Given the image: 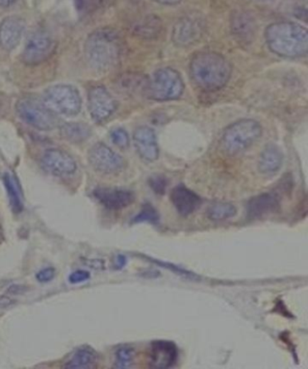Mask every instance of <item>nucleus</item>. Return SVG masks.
I'll return each instance as SVG.
<instances>
[{
	"instance_id": "nucleus-1",
	"label": "nucleus",
	"mask_w": 308,
	"mask_h": 369,
	"mask_svg": "<svg viewBox=\"0 0 308 369\" xmlns=\"http://www.w3.org/2000/svg\"><path fill=\"white\" fill-rule=\"evenodd\" d=\"M264 36L268 49L280 57L299 58L307 54V29L297 23H273L267 26Z\"/></svg>"
},
{
	"instance_id": "nucleus-2",
	"label": "nucleus",
	"mask_w": 308,
	"mask_h": 369,
	"mask_svg": "<svg viewBox=\"0 0 308 369\" xmlns=\"http://www.w3.org/2000/svg\"><path fill=\"white\" fill-rule=\"evenodd\" d=\"M192 78L199 87L217 91L230 81L231 66L224 55L214 52H201L191 60Z\"/></svg>"
},
{
	"instance_id": "nucleus-3",
	"label": "nucleus",
	"mask_w": 308,
	"mask_h": 369,
	"mask_svg": "<svg viewBox=\"0 0 308 369\" xmlns=\"http://www.w3.org/2000/svg\"><path fill=\"white\" fill-rule=\"evenodd\" d=\"M121 38L116 30L104 28L95 30L86 40L84 52L91 67L99 72L114 68L121 55Z\"/></svg>"
},
{
	"instance_id": "nucleus-4",
	"label": "nucleus",
	"mask_w": 308,
	"mask_h": 369,
	"mask_svg": "<svg viewBox=\"0 0 308 369\" xmlns=\"http://www.w3.org/2000/svg\"><path fill=\"white\" fill-rule=\"evenodd\" d=\"M263 135L260 123L253 119H243L233 123L221 136L224 151L231 155L241 154L257 142Z\"/></svg>"
},
{
	"instance_id": "nucleus-5",
	"label": "nucleus",
	"mask_w": 308,
	"mask_h": 369,
	"mask_svg": "<svg viewBox=\"0 0 308 369\" xmlns=\"http://www.w3.org/2000/svg\"><path fill=\"white\" fill-rule=\"evenodd\" d=\"M42 101L50 111L65 117H75L82 111L81 94L72 85L51 86L43 93Z\"/></svg>"
},
{
	"instance_id": "nucleus-6",
	"label": "nucleus",
	"mask_w": 308,
	"mask_h": 369,
	"mask_svg": "<svg viewBox=\"0 0 308 369\" xmlns=\"http://www.w3.org/2000/svg\"><path fill=\"white\" fill-rule=\"evenodd\" d=\"M185 83L180 73L171 67L157 70L148 79V95L155 101H175L183 95Z\"/></svg>"
},
{
	"instance_id": "nucleus-7",
	"label": "nucleus",
	"mask_w": 308,
	"mask_h": 369,
	"mask_svg": "<svg viewBox=\"0 0 308 369\" xmlns=\"http://www.w3.org/2000/svg\"><path fill=\"white\" fill-rule=\"evenodd\" d=\"M16 111L23 121L40 131H55L61 126L57 115L35 98L20 99L16 102Z\"/></svg>"
},
{
	"instance_id": "nucleus-8",
	"label": "nucleus",
	"mask_w": 308,
	"mask_h": 369,
	"mask_svg": "<svg viewBox=\"0 0 308 369\" xmlns=\"http://www.w3.org/2000/svg\"><path fill=\"white\" fill-rule=\"evenodd\" d=\"M55 46V40L48 33H33L23 50L22 61L29 66L41 65L54 54Z\"/></svg>"
},
{
	"instance_id": "nucleus-9",
	"label": "nucleus",
	"mask_w": 308,
	"mask_h": 369,
	"mask_svg": "<svg viewBox=\"0 0 308 369\" xmlns=\"http://www.w3.org/2000/svg\"><path fill=\"white\" fill-rule=\"evenodd\" d=\"M89 165L104 175H115L123 170L124 159L104 143H96L88 152Z\"/></svg>"
},
{
	"instance_id": "nucleus-10",
	"label": "nucleus",
	"mask_w": 308,
	"mask_h": 369,
	"mask_svg": "<svg viewBox=\"0 0 308 369\" xmlns=\"http://www.w3.org/2000/svg\"><path fill=\"white\" fill-rule=\"evenodd\" d=\"M88 109L92 121L101 124L117 109V101L104 86H94L88 93Z\"/></svg>"
},
{
	"instance_id": "nucleus-11",
	"label": "nucleus",
	"mask_w": 308,
	"mask_h": 369,
	"mask_svg": "<svg viewBox=\"0 0 308 369\" xmlns=\"http://www.w3.org/2000/svg\"><path fill=\"white\" fill-rule=\"evenodd\" d=\"M41 165L49 174L60 177L74 175L77 169L74 158L58 148L48 149L42 155Z\"/></svg>"
},
{
	"instance_id": "nucleus-12",
	"label": "nucleus",
	"mask_w": 308,
	"mask_h": 369,
	"mask_svg": "<svg viewBox=\"0 0 308 369\" xmlns=\"http://www.w3.org/2000/svg\"><path fill=\"white\" fill-rule=\"evenodd\" d=\"M94 195L99 204L111 211H121L135 201L134 192L123 188L99 187L94 189Z\"/></svg>"
},
{
	"instance_id": "nucleus-13",
	"label": "nucleus",
	"mask_w": 308,
	"mask_h": 369,
	"mask_svg": "<svg viewBox=\"0 0 308 369\" xmlns=\"http://www.w3.org/2000/svg\"><path fill=\"white\" fill-rule=\"evenodd\" d=\"M26 30V22L19 16H11L0 23V48L6 52L18 48Z\"/></svg>"
},
{
	"instance_id": "nucleus-14",
	"label": "nucleus",
	"mask_w": 308,
	"mask_h": 369,
	"mask_svg": "<svg viewBox=\"0 0 308 369\" xmlns=\"http://www.w3.org/2000/svg\"><path fill=\"white\" fill-rule=\"evenodd\" d=\"M178 360V350L174 342L155 341L150 346L149 365L163 369L174 367Z\"/></svg>"
},
{
	"instance_id": "nucleus-15",
	"label": "nucleus",
	"mask_w": 308,
	"mask_h": 369,
	"mask_svg": "<svg viewBox=\"0 0 308 369\" xmlns=\"http://www.w3.org/2000/svg\"><path fill=\"white\" fill-rule=\"evenodd\" d=\"M133 139L135 148L142 159L147 162L158 160L159 148L153 129L147 126H138L134 132Z\"/></svg>"
},
{
	"instance_id": "nucleus-16",
	"label": "nucleus",
	"mask_w": 308,
	"mask_h": 369,
	"mask_svg": "<svg viewBox=\"0 0 308 369\" xmlns=\"http://www.w3.org/2000/svg\"><path fill=\"white\" fill-rule=\"evenodd\" d=\"M203 34V24L200 19L187 16L177 23L172 39L175 45L188 46L194 45Z\"/></svg>"
},
{
	"instance_id": "nucleus-17",
	"label": "nucleus",
	"mask_w": 308,
	"mask_h": 369,
	"mask_svg": "<svg viewBox=\"0 0 308 369\" xmlns=\"http://www.w3.org/2000/svg\"><path fill=\"white\" fill-rule=\"evenodd\" d=\"M280 209V201L273 192L254 196L247 204V216L251 219H260L277 214Z\"/></svg>"
},
{
	"instance_id": "nucleus-18",
	"label": "nucleus",
	"mask_w": 308,
	"mask_h": 369,
	"mask_svg": "<svg viewBox=\"0 0 308 369\" xmlns=\"http://www.w3.org/2000/svg\"><path fill=\"white\" fill-rule=\"evenodd\" d=\"M170 201L178 214L184 217L193 214L202 204L198 194L183 184L175 186L172 189Z\"/></svg>"
},
{
	"instance_id": "nucleus-19",
	"label": "nucleus",
	"mask_w": 308,
	"mask_h": 369,
	"mask_svg": "<svg viewBox=\"0 0 308 369\" xmlns=\"http://www.w3.org/2000/svg\"><path fill=\"white\" fill-rule=\"evenodd\" d=\"M283 162L284 154L280 146L268 144L265 146L258 158V171L266 175L277 174L282 167Z\"/></svg>"
},
{
	"instance_id": "nucleus-20",
	"label": "nucleus",
	"mask_w": 308,
	"mask_h": 369,
	"mask_svg": "<svg viewBox=\"0 0 308 369\" xmlns=\"http://www.w3.org/2000/svg\"><path fill=\"white\" fill-rule=\"evenodd\" d=\"M97 354L89 348H82L76 351L64 365L68 369H86L94 368L97 364Z\"/></svg>"
},
{
	"instance_id": "nucleus-21",
	"label": "nucleus",
	"mask_w": 308,
	"mask_h": 369,
	"mask_svg": "<svg viewBox=\"0 0 308 369\" xmlns=\"http://www.w3.org/2000/svg\"><path fill=\"white\" fill-rule=\"evenodd\" d=\"M59 128L62 138L72 143L84 142L92 134L91 128L84 123H65Z\"/></svg>"
},
{
	"instance_id": "nucleus-22",
	"label": "nucleus",
	"mask_w": 308,
	"mask_h": 369,
	"mask_svg": "<svg viewBox=\"0 0 308 369\" xmlns=\"http://www.w3.org/2000/svg\"><path fill=\"white\" fill-rule=\"evenodd\" d=\"M4 184L8 192L9 204L11 206L13 211L15 214H20L24 209L23 204L22 195L15 178L11 175L6 174L4 175Z\"/></svg>"
},
{
	"instance_id": "nucleus-23",
	"label": "nucleus",
	"mask_w": 308,
	"mask_h": 369,
	"mask_svg": "<svg viewBox=\"0 0 308 369\" xmlns=\"http://www.w3.org/2000/svg\"><path fill=\"white\" fill-rule=\"evenodd\" d=\"M237 214V208L229 202H217L211 205L207 211L208 219L214 221H224L233 218Z\"/></svg>"
},
{
	"instance_id": "nucleus-24",
	"label": "nucleus",
	"mask_w": 308,
	"mask_h": 369,
	"mask_svg": "<svg viewBox=\"0 0 308 369\" xmlns=\"http://www.w3.org/2000/svg\"><path fill=\"white\" fill-rule=\"evenodd\" d=\"M160 221V215H159L157 209L151 204H143L141 211L132 219V224H150L152 225H158Z\"/></svg>"
},
{
	"instance_id": "nucleus-25",
	"label": "nucleus",
	"mask_w": 308,
	"mask_h": 369,
	"mask_svg": "<svg viewBox=\"0 0 308 369\" xmlns=\"http://www.w3.org/2000/svg\"><path fill=\"white\" fill-rule=\"evenodd\" d=\"M134 350L131 347L119 348L115 355L114 368L126 369L132 367L134 360Z\"/></svg>"
},
{
	"instance_id": "nucleus-26",
	"label": "nucleus",
	"mask_w": 308,
	"mask_h": 369,
	"mask_svg": "<svg viewBox=\"0 0 308 369\" xmlns=\"http://www.w3.org/2000/svg\"><path fill=\"white\" fill-rule=\"evenodd\" d=\"M167 179L163 175H155L148 179L149 187L158 195H163L167 187Z\"/></svg>"
},
{
	"instance_id": "nucleus-27",
	"label": "nucleus",
	"mask_w": 308,
	"mask_h": 369,
	"mask_svg": "<svg viewBox=\"0 0 308 369\" xmlns=\"http://www.w3.org/2000/svg\"><path fill=\"white\" fill-rule=\"evenodd\" d=\"M111 138L114 144L119 148H127L129 145L128 135L124 129L119 128L114 129L111 132Z\"/></svg>"
},
{
	"instance_id": "nucleus-28",
	"label": "nucleus",
	"mask_w": 308,
	"mask_h": 369,
	"mask_svg": "<svg viewBox=\"0 0 308 369\" xmlns=\"http://www.w3.org/2000/svg\"><path fill=\"white\" fill-rule=\"evenodd\" d=\"M55 277V270L54 268H46L40 270L38 274H36V279L41 284H45V282H49L52 281Z\"/></svg>"
},
{
	"instance_id": "nucleus-29",
	"label": "nucleus",
	"mask_w": 308,
	"mask_h": 369,
	"mask_svg": "<svg viewBox=\"0 0 308 369\" xmlns=\"http://www.w3.org/2000/svg\"><path fill=\"white\" fill-rule=\"evenodd\" d=\"M91 275L86 270H76L72 272L69 277V281L71 284H79V282H84L88 281Z\"/></svg>"
},
{
	"instance_id": "nucleus-30",
	"label": "nucleus",
	"mask_w": 308,
	"mask_h": 369,
	"mask_svg": "<svg viewBox=\"0 0 308 369\" xmlns=\"http://www.w3.org/2000/svg\"><path fill=\"white\" fill-rule=\"evenodd\" d=\"M15 300L8 297H0V309L9 308L15 304Z\"/></svg>"
},
{
	"instance_id": "nucleus-31",
	"label": "nucleus",
	"mask_w": 308,
	"mask_h": 369,
	"mask_svg": "<svg viewBox=\"0 0 308 369\" xmlns=\"http://www.w3.org/2000/svg\"><path fill=\"white\" fill-rule=\"evenodd\" d=\"M97 0H76V4L79 6V9H85L92 5L95 4Z\"/></svg>"
},
{
	"instance_id": "nucleus-32",
	"label": "nucleus",
	"mask_w": 308,
	"mask_h": 369,
	"mask_svg": "<svg viewBox=\"0 0 308 369\" xmlns=\"http://www.w3.org/2000/svg\"><path fill=\"white\" fill-rule=\"evenodd\" d=\"M155 2L160 3L164 5H177L181 2V0H153Z\"/></svg>"
},
{
	"instance_id": "nucleus-33",
	"label": "nucleus",
	"mask_w": 308,
	"mask_h": 369,
	"mask_svg": "<svg viewBox=\"0 0 308 369\" xmlns=\"http://www.w3.org/2000/svg\"><path fill=\"white\" fill-rule=\"evenodd\" d=\"M16 0H0V6L1 8H9V6H12Z\"/></svg>"
},
{
	"instance_id": "nucleus-34",
	"label": "nucleus",
	"mask_w": 308,
	"mask_h": 369,
	"mask_svg": "<svg viewBox=\"0 0 308 369\" xmlns=\"http://www.w3.org/2000/svg\"><path fill=\"white\" fill-rule=\"evenodd\" d=\"M117 263L118 267L119 268H122L126 265V258L124 257H122V255H119Z\"/></svg>"
}]
</instances>
